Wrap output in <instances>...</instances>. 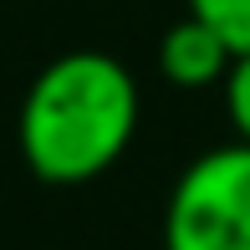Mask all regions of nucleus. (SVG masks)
<instances>
[{
    "mask_svg": "<svg viewBox=\"0 0 250 250\" xmlns=\"http://www.w3.org/2000/svg\"><path fill=\"white\" fill-rule=\"evenodd\" d=\"M220 97H225L230 133H235L240 143H250V51H245V56H235V66H230V77H225Z\"/></svg>",
    "mask_w": 250,
    "mask_h": 250,
    "instance_id": "5",
    "label": "nucleus"
},
{
    "mask_svg": "<svg viewBox=\"0 0 250 250\" xmlns=\"http://www.w3.org/2000/svg\"><path fill=\"white\" fill-rule=\"evenodd\" d=\"M164 250H250V143L189 158L164 199Z\"/></svg>",
    "mask_w": 250,
    "mask_h": 250,
    "instance_id": "2",
    "label": "nucleus"
},
{
    "mask_svg": "<svg viewBox=\"0 0 250 250\" xmlns=\"http://www.w3.org/2000/svg\"><path fill=\"white\" fill-rule=\"evenodd\" d=\"M235 66V46L199 16H179L174 26L158 36V77L179 92H204V87H225Z\"/></svg>",
    "mask_w": 250,
    "mask_h": 250,
    "instance_id": "3",
    "label": "nucleus"
},
{
    "mask_svg": "<svg viewBox=\"0 0 250 250\" xmlns=\"http://www.w3.org/2000/svg\"><path fill=\"white\" fill-rule=\"evenodd\" d=\"M138 118L143 92L123 56L77 46L31 77L16 112V148L41 184L77 189L102 179L133 148Z\"/></svg>",
    "mask_w": 250,
    "mask_h": 250,
    "instance_id": "1",
    "label": "nucleus"
},
{
    "mask_svg": "<svg viewBox=\"0 0 250 250\" xmlns=\"http://www.w3.org/2000/svg\"><path fill=\"white\" fill-rule=\"evenodd\" d=\"M189 16H199L204 26H214L235 46V56L250 51V0H184Z\"/></svg>",
    "mask_w": 250,
    "mask_h": 250,
    "instance_id": "4",
    "label": "nucleus"
}]
</instances>
